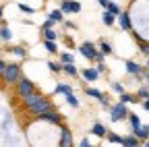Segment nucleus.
I'll return each mask as SVG.
<instances>
[{
  "label": "nucleus",
  "instance_id": "37998d69",
  "mask_svg": "<svg viewBox=\"0 0 149 147\" xmlns=\"http://www.w3.org/2000/svg\"><path fill=\"white\" fill-rule=\"evenodd\" d=\"M145 79H147V83H149V68L145 70Z\"/></svg>",
  "mask_w": 149,
  "mask_h": 147
},
{
  "label": "nucleus",
  "instance_id": "0eeeda50",
  "mask_svg": "<svg viewBox=\"0 0 149 147\" xmlns=\"http://www.w3.org/2000/svg\"><path fill=\"white\" fill-rule=\"evenodd\" d=\"M118 23H120V29L122 31H133V21H130V15L126 10H122L118 15Z\"/></svg>",
  "mask_w": 149,
  "mask_h": 147
},
{
  "label": "nucleus",
  "instance_id": "f704fd0d",
  "mask_svg": "<svg viewBox=\"0 0 149 147\" xmlns=\"http://www.w3.org/2000/svg\"><path fill=\"white\" fill-rule=\"evenodd\" d=\"M112 91H116V93L120 95V93H122V91H124V87H122L120 83H112Z\"/></svg>",
  "mask_w": 149,
  "mask_h": 147
},
{
  "label": "nucleus",
  "instance_id": "20e7f679",
  "mask_svg": "<svg viewBox=\"0 0 149 147\" xmlns=\"http://www.w3.org/2000/svg\"><path fill=\"white\" fill-rule=\"evenodd\" d=\"M15 87H17L19 98H25V95L33 93V91H37V89H35V83H33L31 79H27V77H21V79H19V83H17Z\"/></svg>",
  "mask_w": 149,
  "mask_h": 147
},
{
  "label": "nucleus",
  "instance_id": "c03bdc74",
  "mask_svg": "<svg viewBox=\"0 0 149 147\" xmlns=\"http://www.w3.org/2000/svg\"><path fill=\"white\" fill-rule=\"evenodd\" d=\"M0 17H2V6H0Z\"/></svg>",
  "mask_w": 149,
  "mask_h": 147
},
{
  "label": "nucleus",
  "instance_id": "a211bd4d",
  "mask_svg": "<svg viewBox=\"0 0 149 147\" xmlns=\"http://www.w3.org/2000/svg\"><path fill=\"white\" fill-rule=\"evenodd\" d=\"M8 52H13L15 56H19V58H27V50H25L23 46H13Z\"/></svg>",
  "mask_w": 149,
  "mask_h": 147
},
{
  "label": "nucleus",
  "instance_id": "473e14b6",
  "mask_svg": "<svg viewBox=\"0 0 149 147\" xmlns=\"http://www.w3.org/2000/svg\"><path fill=\"white\" fill-rule=\"evenodd\" d=\"M60 10L64 15H70V0H62V4H60Z\"/></svg>",
  "mask_w": 149,
  "mask_h": 147
},
{
  "label": "nucleus",
  "instance_id": "4c0bfd02",
  "mask_svg": "<svg viewBox=\"0 0 149 147\" xmlns=\"http://www.w3.org/2000/svg\"><path fill=\"white\" fill-rule=\"evenodd\" d=\"M95 68L100 70V75H102V72H106V70H108V66H106L104 62H97V66H95Z\"/></svg>",
  "mask_w": 149,
  "mask_h": 147
},
{
  "label": "nucleus",
  "instance_id": "2eb2a0df",
  "mask_svg": "<svg viewBox=\"0 0 149 147\" xmlns=\"http://www.w3.org/2000/svg\"><path fill=\"white\" fill-rule=\"evenodd\" d=\"M91 133L95 135V137H106V133H108V131H106V126H104L102 122H95V124L91 126Z\"/></svg>",
  "mask_w": 149,
  "mask_h": 147
},
{
  "label": "nucleus",
  "instance_id": "6ab92c4d",
  "mask_svg": "<svg viewBox=\"0 0 149 147\" xmlns=\"http://www.w3.org/2000/svg\"><path fill=\"white\" fill-rule=\"evenodd\" d=\"M118 102H122V104H135V102H139V98L137 95H130V93H120V100Z\"/></svg>",
  "mask_w": 149,
  "mask_h": 147
},
{
  "label": "nucleus",
  "instance_id": "ea45409f",
  "mask_svg": "<svg viewBox=\"0 0 149 147\" xmlns=\"http://www.w3.org/2000/svg\"><path fill=\"white\" fill-rule=\"evenodd\" d=\"M87 145H91V141L85 137V139H81V147H87Z\"/></svg>",
  "mask_w": 149,
  "mask_h": 147
},
{
  "label": "nucleus",
  "instance_id": "f8f14e48",
  "mask_svg": "<svg viewBox=\"0 0 149 147\" xmlns=\"http://www.w3.org/2000/svg\"><path fill=\"white\" fill-rule=\"evenodd\" d=\"M122 145H126V147H137V145H141V139L133 133V135H128V137H122Z\"/></svg>",
  "mask_w": 149,
  "mask_h": 147
},
{
  "label": "nucleus",
  "instance_id": "4be33fe9",
  "mask_svg": "<svg viewBox=\"0 0 149 147\" xmlns=\"http://www.w3.org/2000/svg\"><path fill=\"white\" fill-rule=\"evenodd\" d=\"M56 93H72V87L70 85H66V83H58V85H56Z\"/></svg>",
  "mask_w": 149,
  "mask_h": 147
},
{
  "label": "nucleus",
  "instance_id": "f3484780",
  "mask_svg": "<svg viewBox=\"0 0 149 147\" xmlns=\"http://www.w3.org/2000/svg\"><path fill=\"white\" fill-rule=\"evenodd\" d=\"M85 93H87L89 98H95L97 102H102V100L106 98V95L102 93V91H100V89H93V87H87V89H85Z\"/></svg>",
  "mask_w": 149,
  "mask_h": 147
},
{
  "label": "nucleus",
  "instance_id": "b1692460",
  "mask_svg": "<svg viewBox=\"0 0 149 147\" xmlns=\"http://www.w3.org/2000/svg\"><path fill=\"white\" fill-rule=\"evenodd\" d=\"M44 46H46V50H48L50 54H56V52H58V48H56V42H54V40H44Z\"/></svg>",
  "mask_w": 149,
  "mask_h": 147
},
{
  "label": "nucleus",
  "instance_id": "423d86ee",
  "mask_svg": "<svg viewBox=\"0 0 149 147\" xmlns=\"http://www.w3.org/2000/svg\"><path fill=\"white\" fill-rule=\"evenodd\" d=\"M79 52H81V56H85L87 60H95V54H97V48L93 42H83L79 46Z\"/></svg>",
  "mask_w": 149,
  "mask_h": 147
},
{
  "label": "nucleus",
  "instance_id": "5701e85b",
  "mask_svg": "<svg viewBox=\"0 0 149 147\" xmlns=\"http://www.w3.org/2000/svg\"><path fill=\"white\" fill-rule=\"evenodd\" d=\"M106 8H108V10H110L112 15H116V17H118V15L122 13V10H120V6H118V4L114 2V0H110V2H108V6H106Z\"/></svg>",
  "mask_w": 149,
  "mask_h": 147
},
{
  "label": "nucleus",
  "instance_id": "e433bc0d",
  "mask_svg": "<svg viewBox=\"0 0 149 147\" xmlns=\"http://www.w3.org/2000/svg\"><path fill=\"white\" fill-rule=\"evenodd\" d=\"M104 56H106V54H104L102 50H97V54H95V62H104Z\"/></svg>",
  "mask_w": 149,
  "mask_h": 147
},
{
  "label": "nucleus",
  "instance_id": "6e6552de",
  "mask_svg": "<svg viewBox=\"0 0 149 147\" xmlns=\"http://www.w3.org/2000/svg\"><path fill=\"white\" fill-rule=\"evenodd\" d=\"M81 75H83V79H85V81H89V83H95V81L100 79V70L89 66V68H83V70H81Z\"/></svg>",
  "mask_w": 149,
  "mask_h": 147
},
{
  "label": "nucleus",
  "instance_id": "a19ab883",
  "mask_svg": "<svg viewBox=\"0 0 149 147\" xmlns=\"http://www.w3.org/2000/svg\"><path fill=\"white\" fill-rule=\"evenodd\" d=\"M141 104H143V108H145V110H147V112H149V98H147V100H143Z\"/></svg>",
  "mask_w": 149,
  "mask_h": 147
},
{
  "label": "nucleus",
  "instance_id": "a18cd8bd",
  "mask_svg": "<svg viewBox=\"0 0 149 147\" xmlns=\"http://www.w3.org/2000/svg\"><path fill=\"white\" fill-rule=\"evenodd\" d=\"M147 66H149V56H147Z\"/></svg>",
  "mask_w": 149,
  "mask_h": 147
},
{
  "label": "nucleus",
  "instance_id": "58836bf2",
  "mask_svg": "<svg viewBox=\"0 0 149 147\" xmlns=\"http://www.w3.org/2000/svg\"><path fill=\"white\" fill-rule=\"evenodd\" d=\"M52 25H54V21H52V19H48V21L42 25V29H48V27H52Z\"/></svg>",
  "mask_w": 149,
  "mask_h": 147
},
{
  "label": "nucleus",
  "instance_id": "72a5a7b5",
  "mask_svg": "<svg viewBox=\"0 0 149 147\" xmlns=\"http://www.w3.org/2000/svg\"><path fill=\"white\" fill-rule=\"evenodd\" d=\"M70 13H81V2H77V0H70Z\"/></svg>",
  "mask_w": 149,
  "mask_h": 147
},
{
  "label": "nucleus",
  "instance_id": "c85d7f7f",
  "mask_svg": "<svg viewBox=\"0 0 149 147\" xmlns=\"http://www.w3.org/2000/svg\"><path fill=\"white\" fill-rule=\"evenodd\" d=\"M48 68H50L52 72H60V70H62V62H52V60H50V62H48Z\"/></svg>",
  "mask_w": 149,
  "mask_h": 147
},
{
  "label": "nucleus",
  "instance_id": "f03ea898",
  "mask_svg": "<svg viewBox=\"0 0 149 147\" xmlns=\"http://www.w3.org/2000/svg\"><path fill=\"white\" fill-rule=\"evenodd\" d=\"M21 77H23V70H21V64H17V62L6 64L4 70H2V81H4V85H17Z\"/></svg>",
  "mask_w": 149,
  "mask_h": 147
},
{
  "label": "nucleus",
  "instance_id": "4468645a",
  "mask_svg": "<svg viewBox=\"0 0 149 147\" xmlns=\"http://www.w3.org/2000/svg\"><path fill=\"white\" fill-rule=\"evenodd\" d=\"M102 21H104V25L106 27H112V25H114V21H116V15H112L108 8L104 10V15H102Z\"/></svg>",
  "mask_w": 149,
  "mask_h": 147
},
{
  "label": "nucleus",
  "instance_id": "ddd939ff",
  "mask_svg": "<svg viewBox=\"0 0 149 147\" xmlns=\"http://www.w3.org/2000/svg\"><path fill=\"white\" fill-rule=\"evenodd\" d=\"M62 72H66L68 77H77V75H79V70H77V66H74V62H62Z\"/></svg>",
  "mask_w": 149,
  "mask_h": 147
},
{
  "label": "nucleus",
  "instance_id": "9d476101",
  "mask_svg": "<svg viewBox=\"0 0 149 147\" xmlns=\"http://www.w3.org/2000/svg\"><path fill=\"white\" fill-rule=\"evenodd\" d=\"M126 72H128V75H143V72H145V68L141 66V64H137L135 60H126Z\"/></svg>",
  "mask_w": 149,
  "mask_h": 147
},
{
  "label": "nucleus",
  "instance_id": "1a4fd4ad",
  "mask_svg": "<svg viewBox=\"0 0 149 147\" xmlns=\"http://www.w3.org/2000/svg\"><path fill=\"white\" fill-rule=\"evenodd\" d=\"M58 143H60L62 147H70V145H72V133L68 131L66 126L60 128V141H58Z\"/></svg>",
  "mask_w": 149,
  "mask_h": 147
},
{
  "label": "nucleus",
  "instance_id": "c9c22d12",
  "mask_svg": "<svg viewBox=\"0 0 149 147\" xmlns=\"http://www.w3.org/2000/svg\"><path fill=\"white\" fill-rule=\"evenodd\" d=\"M19 8H21L23 13H27V15H33V13H35V10H33L31 6H27V4H19Z\"/></svg>",
  "mask_w": 149,
  "mask_h": 147
},
{
  "label": "nucleus",
  "instance_id": "f257e3e1",
  "mask_svg": "<svg viewBox=\"0 0 149 147\" xmlns=\"http://www.w3.org/2000/svg\"><path fill=\"white\" fill-rule=\"evenodd\" d=\"M21 100H23V106L29 110L33 116H40V114H44V112H48V110L54 108L52 100H48L46 95H42L40 91H33V93H29V95H25Z\"/></svg>",
  "mask_w": 149,
  "mask_h": 147
},
{
  "label": "nucleus",
  "instance_id": "c756f323",
  "mask_svg": "<svg viewBox=\"0 0 149 147\" xmlns=\"http://www.w3.org/2000/svg\"><path fill=\"white\" fill-rule=\"evenodd\" d=\"M139 42V50L145 54V56H149V42H143V40H137Z\"/></svg>",
  "mask_w": 149,
  "mask_h": 147
},
{
  "label": "nucleus",
  "instance_id": "bb28decb",
  "mask_svg": "<svg viewBox=\"0 0 149 147\" xmlns=\"http://www.w3.org/2000/svg\"><path fill=\"white\" fill-rule=\"evenodd\" d=\"M106 137H108L110 143H118V145H122V137L116 135V133H106Z\"/></svg>",
  "mask_w": 149,
  "mask_h": 147
},
{
  "label": "nucleus",
  "instance_id": "cd10ccee",
  "mask_svg": "<svg viewBox=\"0 0 149 147\" xmlns=\"http://www.w3.org/2000/svg\"><path fill=\"white\" fill-rule=\"evenodd\" d=\"M66 104L72 108H79V100L74 98V93H66Z\"/></svg>",
  "mask_w": 149,
  "mask_h": 147
},
{
  "label": "nucleus",
  "instance_id": "2f4dec72",
  "mask_svg": "<svg viewBox=\"0 0 149 147\" xmlns=\"http://www.w3.org/2000/svg\"><path fill=\"white\" fill-rule=\"evenodd\" d=\"M137 98H139V100H147V98H149V87H141V89L137 91Z\"/></svg>",
  "mask_w": 149,
  "mask_h": 147
},
{
  "label": "nucleus",
  "instance_id": "393cba45",
  "mask_svg": "<svg viewBox=\"0 0 149 147\" xmlns=\"http://www.w3.org/2000/svg\"><path fill=\"white\" fill-rule=\"evenodd\" d=\"M100 50H102V52L106 54V56H110V54L114 52V50H112V46H110V44H108L106 40H102V42H100Z\"/></svg>",
  "mask_w": 149,
  "mask_h": 147
},
{
  "label": "nucleus",
  "instance_id": "7c9ffc66",
  "mask_svg": "<svg viewBox=\"0 0 149 147\" xmlns=\"http://www.w3.org/2000/svg\"><path fill=\"white\" fill-rule=\"evenodd\" d=\"M60 62H74V56L70 52H62L60 54Z\"/></svg>",
  "mask_w": 149,
  "mask_h": 147
},
{
  "label": "nucleus",
  "instance_id": "39448f33",
  "mask_svg": "<svg viewBox=\"0 0 149 147\" xmlns=\"http://www.w3.org/2000/svg\"><path fill=\"white\" fill-rule=\"evenodd\" d=\"M37 120H42V122H50V124H58V126H62V120H64V116L60 114V112H56V110L52 108V110H48V112H44V114H40V116H35Z\"/></svg>",
  "mask_w": 149,
  "mask_h": 147
},
{
  "label": "nucleus",
  "instance_id": "a878e982",
  "mask_svg": "<svg viewBox=\"0 0 149 147\" xmlns=\"http://www.w3.org/2000/svg\"><path fill=\"white\" fill-rule=\"evenodd\" d=\"M128 122H130V126H133V128L141 126V118H139L137 114H130V112H128Z\"/></svg>",
  "mask_w": 149,
  "mask_h": 147
},
{
  "label": "nucleus",
  "instance_id": "dca6fc26",
  "mask_svg": "<svg viewBox=\"0 0 149 147\" xmlns=\"http://www.w3.org/2000/svg\"><path fill=\"white\" fill-rule=\"evenodd\" d=\"M10 38H13V31L6 25H0V42H10Z\"/></svg>",
  "mask_w": 149,
  "mask_h": 147
},
{
  "label": "nucleus",
  "instance_id": "9b49d317",
  "mask_svg": "<svg viewBox=\"0 0 149 147\" xmlns=\"http://www.w3.org/2000/svg\"><path fill=\"white\" fill-rule=\"evenodd\" d=\"M133 133L141 139V141H145V139H149V124H141V126H137V128H133Z\"/></svg>",
  "mask_w": 149,
  "mask_h": 147
},
{
  "label": "nucleus",
  "instance_id": "412c9836",
  "mask_svg": "<svg viewBox=\"0 0 149 147\" xmlns=\"http://www.w3.org/2000/svg\"><path fill=\"white\" fill-rule=\"evenodd\" d=\"M42 33H44V40H58V33H56L52 27H48V29H42Z\"/></svg>",
  "mask_w": 149,
  "mask_h": 147
},
{
  "label": "nucleus",
  "instance_id": "79ce46f5",
  "mask_svg": "<svg viewBox=\"0 0 149 147\" xmlns=\"http://www.w3.org/2000/svg\"><path fill=\"white\" fill-rule=\"evenodd\" d=\"M97 2H100V6H104V8H106V6H108V2H110V0H97Z\"/></svg>",
  "mask_w": 149,
  "mask_h": 147
},
{
  "label": "nucleus",
  "instance_id": "7ed1b4c3",
  "mask_svg": "<svg viewBox=\"0 0 149 147\" xmlns=\"http://www.w3.org/2000/svg\"><path fill=\"white\" fill-rule=\"evenodd\" d=\"M124 118H128L126 104L118 102V104H114V106H110V120H112V122H120V120H124Z\"/></svg>",
  "mask_w": 149,
  "mask_h": 147
},
{
  "label": "nucleus",
  "instance_id": "aec40b11",
  "mask_svg": "<svg viewBox=\"0 0 149 147\" xmlns=\"http://www.w3.org/2000/svg\"><path fill=\"white\" fill-rule=\"evenodd\" d=\"M62 15H64V13H62L60 8H56V10H52V13H50L48 19H52L54 23H60V21H64V17H62Z\"/></svg>",
  "mask_w": 149,
  "mask_h": 147
}]
</instances>
